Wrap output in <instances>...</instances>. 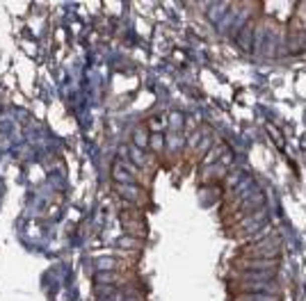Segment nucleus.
<instances>
[{"label": "nucleus", "instance_id": "1", "mask_svg": "<svg viewBox=\"0 0 306 301\" xmlns=\"http://www.w3.org/2000/svg\"><path fill=\"white\" fill-rule=\"evenodd\" d=\"M247 292H267V290H274V285L272 283H249V285H245Z\"/></svg>", "mask_w": 306, "mask_h": 301}, {"label": "nucleus", "instance_id": "2", "mask_svg": "<svg viewBox=\"0 0 306 301\" xmlns=\"http://www.w3.org/2000/svg\"><path fill=\"white\" fill-rule=\"evenodd\" d=\"M240 301H279V296H274V294H249Z\"/></svg>", "mask_w": 306, "mask_h": 301}]
</instances>
